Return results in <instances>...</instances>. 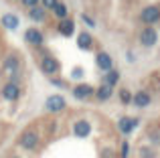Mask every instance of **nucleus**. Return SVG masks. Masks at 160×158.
Returning a JSON list of instances; mask_svg holds the SVG:
<instances>
[{"label": "nucleus", "instance_id": "2", "mask_svg": "<svg viewBox=\"0 0 160 158\" xmlns=\"http://www.w3.org/2000/svg\"><path fill=\"white\" fill-rule=\"evenodd\" d=\"M39 142H41V136H39L37 130H27V132H22L20 138H18V144H20L22 150H37Z\"/></svg>", "mask_w": 160, "mask_h": 158}, {"label": "nucleus", "instance_id": "23", "mask_svg": "<svg viewBox=\"0 0 160 158\" xmlns=\"http://www.w3.org/2000/svg\"><path fill=\"white\" fill-rule=\"evenodd\" d=\"M140 156H142V158H154V152H152V148H150V146H144V148H140Z\"/></svg>", "mask_w": 160, "mask_h": 158}, {"label": "nucleus", "instance_id": "9", "mask_svg": "<svg viewBox=\"0 0 160 158\" xmlns=\"http://www.w3.org/2000/svg\"><path fill=\"white\" fill-rule=\"evenodd\" d=\"M24 41H27L28 45H32V47H41V45L45 43V32L39 31V28H27Z\"/></svg>", "mask_w": 160, "mask_h": 158}, {"label": "nucleus", "instance_id": "17", "mask_svg": "<svg viewBox=\"0 0 160 158\" xmlns=\"http://www.w3.org/2000/svg\"><path fill=\"white\" fill-rule=\"evenodd\" d=\"M0 22H2V27L6 28V31H14L16 27H18V16L16 14H4L2 18H0Z\"/></svg>", "mask_w": 160, "mask_h": 158}, {"label": "nucleus", "instance_id": "5", "mask_svg": "<svg viewBox=\"0 0 160 158\" xmlns=\"http://www.w3.org/2000/svg\"><path fill=\"white\" fill-rule=\"evenodd\" d=\"M41 71H43L45 75L53 77V75H57V73L61 71V63H59L53 55H47V53H45L43 59H41Z\"/></svg>", "mask_w": 160, "mask_h": 158}, {"label": "nucleus", "instance_id": "21", "mask_svg": "<svg viewBox=\"0 0 160 158\" xmlns=\"http://www.w3.org/2000/svg\"><path fill=\"white\" fill-rule=\"evenodd\" d=\"M120 101L124 103V106H128V103H132V93H130L128 89H122V91H120Z\"/></svg>", "mask_w": 160, "mask_h": 158}, {"label": "nucleus", "instance_id": "13", "mask_svg": "<svg viewBox=\"0 0 160 158\" xmlns=\"http://www.w3.org/2000/svg\"><path fill=\"white\" fill-rule=\"evenodd\" d=\"M59 35H63V37L75 35V22H73V20H71V18L59 20Z\"/></svg>", "mask_w": 160, "mask_h": 158}, {"label": "nucleus", "instance_id": "11", "mask_svg": "<svg viewBox=\"0 0 160 158\" xmlns=\"http://www.w3.org/2000/svg\"><path fill=\"white\" fill-rule=\"evenodd\" d=\"M73 134L77 136V138H87V136L91 134V124L87 122V120H77V122L73 124Z\"/></svg>", "mask_w": 160, "mask_h": 158}, {"label": "nucleus", "instance_id": "3", "mask_svg": "<svg viewBox=\"0 0 160 158\" xmlns=\"http://www.w3.org/2000/svg\"><path fill=\"white\" fill-rule=\"evenodd\" d=\"M140 20L146 24V27H154V24H158V22H160V8L154 6V4H152V6L142 8Z\"/></svg>", "mask_w": 160, "mask_h": 158}, {"label": "nucleus", "instance_id": "20", "mask_svg": "<svg viewBox=\"0 0 160 158\" xmlns=\"http://www.w3.org/2000/svg\"><path fill=\"white\" fill-rule=\"evenodd\" d=\"M118 83H120V73H118L116 69H109L106 73V77H103V85L113 87V85H118Z\"/></svg>", "mask_w": 160, "mask_h": 158}, {"label": "nucleus", "instance_id": "29", "mask_svg": "<svg viewBox=\"0 0 160 158\" xmlns=\"http://www.w3.org/2000/svg\"><path fill=\"white\" fill-rule=\"evenodd\" d=\"M10 158H18V156H10Z\"/></svg>", "mask_w": 160, "mask_h": 158}, {"label": "nucleus", "instance_id": "7", "mask_svg": "<svg viewBox=\"0 0 160 158\" xmlns=\"http://www.w3.org/2000/svg\"><path fill=\"white\" fill-rule=\"evenodd\" d=\"M65 97L63 95H49L47 97V103H45V110L47 111H51V114H59V111H63L65 110Z\"/></svg>", "mask_w": 160, "mask_h": 158}, {"label": "nucleus", "instance_id": "18", "mask_svg": "<svg viewBox=\"0 0 160 158\" xmlns=\"http://www.w3.org/2000/svg\"><path fill=\"white\" fill-rule=\"evenodd\" d=\"M95 99H98L99 103H103V101H108L109 97H112V87L109 85H102V87H98V89H95Z\"/></svg>", "mask_w": 160, "mask_h": 158}, {"label": "nucleus", "instance_id": "25", "mask_svg": "<svg viewBox=\"0 0 160 158\" xmlns=\"http://www.w3.org/2000/svg\"><path fill=\"white\" fill-rule=\"evenodd\" d=\"M120 148H122V150H120V158H128V156H130V144L124 142Z\"/></svg>", "mask_w": 160, "mask_h": 158}, {"label": "nucleus", "instance_id": "16", "mask_svg": "<svg viewBox=\"0 0 160 158\" xmlns=\"http://www.w3.org/2000/svg\"><path fill=\"white\" fill-rule=\"evenodd\" d=\"M28 18L35 20V22H45V20H47V10H45L43 6L28 8Z\"/></svg>", "mask_w": 160, "mask_h": 158}, {"label": "nucleus", "instance_id": "15", "mask_svg": "<svg viewBox=\"0 0 160 158\" xmlns=\"http://www.w3.org/2000/svg\"><path fill=\"white\" fill-rule=\"evenodd\" d=\"M77 47L81 49V51H89V49L93 47V37H91L89 32H79L77 35Z\"/></svg>", "mask_w": 160, "mask_h": 158}, {"label": "nucleus", "instance_id": "1", "mask_svg": "<svg viewBox=\"0 0 160 158\" xmlns=\"http://www.w3.org/2000/svg\"><path fill=\"white\" fill-rule=\"evenodd\" d=\"M20 95H22L20 77L8 79V83H4V87H2V97L6 99V101H16V99H20Z\"/></svg>", "mask_w": 160, "mask_h": 158}, {"label": "nucleus", "instance_id": "4", "mask_svg": "<svg viewBox=\"0 0 160 158\" xmlns=\"http://www.w3.org/2000/svg\"><path fill=\"white\" fill-rule=\"evenodd\" d=\"M138 41H140L142 47H154V45L158 43V31L154 27H144L140 31V35H138Z\"/></svg>", "mask_w": 160, "mask_h": 158}, {"label": "nucleus", "instance_id": "12", "mask_svg": "<svg viewBox=\"0 0 160 158\" xmlns=\"http://www.w3.org/2000/svg\"><path fill=\"white\" fill-rule=\"evenodd\" d=\"M95 63H98V67L102 69V71H109V69H113V59L109 57V53H98V57H95Z\"/></svg>", "mask_w": 160, "mask_h": 158}, {"label": "nucleus", "instance_id": "28", "mask_svg": "<svg viewBox=\"0 0 160 158\" xmlns=\"http://www.w3.org/2000/svg\"><path fill=\"white\" fill-rule=\"evenodd\" d=\"M73 77L77 79V77H83V69H75L73 71Z\"/></svg>", "mask_w": 160, "mask_h": 158}, {"label": "nucleus", "instance_id": "8", "mask_svg": "<svg viewBox=\"0 0 160 158\" xmlns=\"http://www.w3.org/2000/svg\"><path fill=\"white\" fill-rule=\"evenodd\" d=\"M93 93H95V89L91 85H87V83H77L73 87V95L77 99H81V101H89L93 97Z\"/></svg>", "mask_w": 160, "mask_h": 158}, {"label": "nucleus", "instance_id": "19", "mask_svg": "<svg viewBox=\"0 0 160 158\" xmlns=\"http://www.w3.org/2000/svg\"><path fill=\"white\" fill-rule=\"evenodd\" d=\"M53 14L57 16L59 20L67 18V16H69V8H67V4H65V2H61V0H59V2H57V4H55V6H53Z\"/></svg>", "mask_w": 160, "mask_h": 158}, {"label": "nucleus", "instance_id": "27", "mask_svg": "<svg viewBox=\"0 0 160 158\" xmlns=\"http://www.w3.org/2000/svg\"><path fill=\"white\" fill-rule=\"evenodd\" d=\"M51 85H55V87H61V89H63V87H65L67 83L63 81V79H53V81H51Z\"/></svg>", "mask_w": 160, "mask_h": 158}, {"label": "nucleus", "instance_id": "10", "mask_svg": "<svg viewBox=\"0 0 160 158\" xmlns=\"http://www.w3.org/2000/svg\"><path fill=\"white\" fill-rule=\"evenodd\" d=\"M136 128H138V120L136 118H130V116H124V118H120V122H118V130H120L124 136L132 134Z\"/></svg>", "mask_w": 160, "mask_h": 158}, {"label": "nucleus", "instance_id": "26", "mask_svg": "<svg viewBox=\"0 0 160 158\" xmlns=\"http://www.w3.org/2000/svg\"><path fill=\"white\" fill-rule=\"evenodd\" d=\"M81 18H83V22H85V24H87V27H95V20H93V18H91V16H89V14H81Z\"/></svg>", "mask_w": 160, "mask_h": 158}, {"label": "nucleus", "instance_id": "24", "mask_svg": "<svg viewBox=\"0 0 160 158\" xmlns=\"http://www.w3.org/2000/svg\"><path fill=\"white\" fill-rule=\"evenodd\" d=\"M57 2H59V0H41V6H43L45 10H53V6Z\"/></svg>", "mask_w": 160, "mask_h": 158}, {"label": "nucleus", "instance_id": "6", "mask_svg": "<svg viewBox=\"0 0 160 158\" xmlns=\"http://www.w3.org/2000/svg\"><path fill=\"white\" fill-rule=\"evenodd\" d=\"M2 67H4V73H6L10 79L20 77V59L16 55H8L6 59H4Z\"/></svg>", "mask_w": 160, "mask_h": 158}, {"label": "nucleus", "instance_id": "14", "mask_svg": "<svg viewBox=\"0 0 160 158\" xmlns=\"http://www.w3.org/2000/svg\"><path fill=\"white\" fill-rule=\"evenodd\" d=\"M150 101H152V97H150L148 91H138L136 95H132V103L138 107H148Z\"/></svg>", "mask_w": 160, "mask_h": 158}, {"label": "nucleus", "instance_id": "22", "mask_svg": "<svg viewBox=\"0 0 160 158\" xmlns=\"http://www.w3.org/2000/svg\"><path fill=\"white\" fill-rule=\"evenodd\" d=\"M24 8H35V6H41V0H20Z\"/></svg>", "mask_w": 160, "mask_h": 158}]
</instances>
